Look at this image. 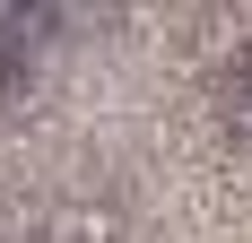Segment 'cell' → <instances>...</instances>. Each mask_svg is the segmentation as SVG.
<instances>
[{
    "instance_id": "1",
    "label": "cell",
    "mask_w": 252,
    "mask_h": 243,
    "mask_svg": "<svg viewBox=\"0 0 252 243\" xmlns=\"http://www.w3.org/2000/svg\"><path fill=\"white\" fill-rule=\"evenodd\" d=\"M52 243H122V217L104 200H61L52 209Z\"/></svg>"
},
{
    "instance_id": "2",
    "label": "cell",
    "mask_w": 252,
    "mask_h": 243,
    "mask_svg": "<svg viewBox=\"0 0 252 243\" xmlns=\"http://www.w3.org/2000/svg\"><path fill=\"white\" fill-rule=\"evenodd\" d=\"M44 9H26V0H0V61H18L26 44H35V35H44Z\"/></svg>"
},
{
    "instance_id": "3",
    "label": "cell",
    "mask_w": 252,
    "mask_h": 243,
    "mask_svg": "<svg viewBox=\"0 0 252 243\" xmlns=\"http://www.w3.org/2000/svg\"><path fill=\"white\" fill-rule=\"evenodd\" d=\"M235 130H244V139H252V96H244V104H235Z\"/></svg>"
}]
</instances>
